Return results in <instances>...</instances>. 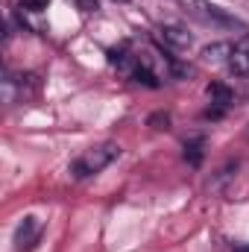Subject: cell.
<instances>
[{
    "instance_id": "5",
    "label": "cell",
    "mask_w": 249,
    "mask_h": 252,
    "mask_svg": "<svg viewBox=\"0 0 249 252\" xmlns=\"http://www.w3.org/2000/svg\"><path fill=\"white\" fill-rule=\"evenodd\" d=\"M41 238V223L35 217H24V223L15 229V250L18 252H27L32 250Z\"/></svg>"
},
{
    "instance_id": "7",
    "label": "cell",
    "mask_w": 249,
    "mask_h": 252,
    "mask_svg": "<svg viewBox=\"0 0 249 252\" xmlns=\"http://www.w3.org/2000/svg\"><path fill=\"white\" fill-rule=\"evenodd\" d=\"M229 53H232V41H217V44H208L202 50L205 62H214V64H226L229 62Z\"/></svg>"
},
{
    "instance_id": "10",
    "label": "cell",
    "mask_w": 249,
    "mask_h": 252,
    "mask_svg": "<svg viewBox=\"0 0 249 252\" xmlns=\"http://www.w3.org/2000/svg\"><path fill=\"white\" fill-rule=\"evenodd\" d=\"M50 6V0H21V9L27 12H44Z\"/></svg>"
},
{
    "instance_id": "8",
    "label": "cell",
    "mask_w": 249,
    "mask_h": 252,
    "mask_svg": "<svg viewBox=\"0 0 249 252\" xmlns=\"http://www.w3.org/2000/svg\"><path fill=\"white\" fill-rule=\"evenodd\" d=\"M202 158H205V138L199 135V138H190L185 144V161L190 167H199Z\"/></svg>"
},
{
    "instance_id": "13",
    "label": "cell",
    "mask_w": 249,
    "mask_h": 252,
    "mask_svg": "<svg viewBox=\"0 0 249 252\" xmlns=\"http://www.w3.org/2000/svg\"><path fill=\"white\" fill-rule=\"evenodd\" d=\"M118 3H126V0H118Z\"/></svg>"
},
{
    "instance_id": "4",
    "label": "cell",
    "mask_w": 249,
    "mask_h": 252,
    "mask_svg": "<svg viewBox=\"0 0 249 252\" xmlns=\"http://www.w3.org/2000/svg\"><path fill=\"white\" fill-rule=\"evenodd\" d=\"M226 70L235 73V76H249V35H241L238 41H232Z\"/></svg>"
},
{
    "instance_id": "2",
    "label": "cell",
    "mask_w": 249,
    "mask_h": 252,
    "mask_svg": "<svg viewBox=\"0 0 249 252\" xmlns=\"http://www.w3.org/2000/svg\"><path fill=\"white\" fill-rule=\"evenodd\" d=\"M185 9L196 18V21H202V24H208V27H217V30H238L241 35H249V30L238 21V18H232L229 12H223V9H217V6H211V3H205V0H185Z\"/></svg>"
},
{
    "instance_id": "3",
    "label": "cell",
    "mask_w": 249,
    "mask_h": 252,
    "mask_svg": "<svg viewBox=\"0 0 249 252\" xmlns=\"http://www.w3.org/2000/svg\"><path fill=\"white\" fill-rule=\"evenodd\" d=\"M156 38H158L161 50H170V53L190 50V44H193L190 32H185L182 27H158V30H156Z\"/></svg>"
},
{
    "instance_id": "9",
    "label": "cell",
    "mask_w": 249,
    "mask_h": 252,
    "mask_svg": "<svg viewBox=\"0 0 249 252\" xmlns=\"http://www.w3.org/2000/svg\"><path fill=\"white\" fill-rule=\"evenodd\" d=\"M150 126H153V129H170V115H167V112H156V115L150 118Z\"/></svg>"
},
{
    "instance_id": "1",
    "label": "cell",
    "mask_w": 249,
    "mask_h": 252,
    "mask_svg": "<svg viewBox=\"0 0 249 252\" xmlns=\"http://www.w3.org/2000/svg\"><path fill=\"white\" fill-rule=\"evenodd\" d=\"M118 156H121V147H118L115 141H106V144L88 147L85 153H79V156L70 161L67 173H70V179L82 182V179H88V176H97L100 170H106V167H109V164H112Z\"/></svg>"
},
{
    "instance_id": "12",
    "label": "cell",
    "mask_w": 249,
    "mask_h": 252,
    "mask_svg": "<svg viewBox=\"0 0 249 252\" xmlns=\"http://www.w3.org/2000/svg\"><path fill=\"white\" fill-rule=\"evenodd\" d=\"M238 252H249V247H238Z\"/></svg>"
},
{
    "instance_id": "11",
    "label": "cell",
    "mask_w": 249,
    "mask_h": 252,
    "mask_svg": "<svg viewBox=\"0 0 249 252\" xmlns=\"http://www.w3.org/2000/svg\"><path fill=\"white\" fill-rule=\"evenodd\" d=\"M82 12H97V0H76Z\"/></svg>"
},
{
    "instance_id": "6",
    "label": "cell",
    "mask_w": 249,
    "mask_h": 252,
    "mask_svg": "<svg viewBox=\"0 0 249 252\" xmlns=\"http://www.w3.org/2000/svg\"><path fill=\"white\" fill-rule=\"evenodd\" d=\"M208 97H211V103H214V112H208L205 118L217 121V118L229 109V103H232V91H229V85H223V82H211V85H208Z\"/></svg>"
}]
</instances>
